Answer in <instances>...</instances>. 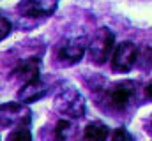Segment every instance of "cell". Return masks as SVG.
I'll use <instances>...</instances> for the list:
<instances>
[{
	"mask_svg": "<svg viewBox=\"0 0 152 141\" xmlns=\"http://www.w3.org/2000/svg\"><path fill=\"white\" fill-rule=\"evenodd\" d=\"M143 97H145V101H149L152 102V79L145 85V90H143Z\"/></svg>",
	"mask_w": 152,
	"mask_h": 141,
	"instance_id": "2e32d148",
	"label": "cell"
},
{
	"mask_svg": "<svg viewBox=\"0 0 152 141\" xmlns=\"http://www.w3.org/2000/svg\"><path fill=\"white\" fill-rule=\"evenodd\" d=\"M115 34L103 27V28H97L96 34L92 35V39L88 41V48H87V53H88V58L92 64L96 65H103L110 55L113 53L115 49Z\"/></svg>",
	"mask_w": 152,
	"mask_h": 141,
	"instance_id": "277c9868",
	"label": "cell"
},
{
	"mask_svg": "<svg viewBox=\"0 0 152 141\" xmlns=\"http://www.w3.org/2000/svg\"><path fill=\"white\" fill-rule=\"evenodd\" d=\"M32 122V111L27 102L12 101L4 102L0 106V124L2 129H12V127H28Z\"/></svg>",
	"mask_w": 152,
	"mask_h": 141,
	"instance_id": "5b68a950",
	"label": "cell"
},
{
	"mask_svg": "<svg viewBox=\"0 0 152 141\" xmlns=\"http://www.w3.org/2000/svg\"><path fill=\"white\" fill-rule=\"evenodd\" d=\"M53 109L71 120H80L85 116V99L76 88H62L55 99H53Z\"/></svg>",
	"mask_w": 152,
	"mask_h": 141,
	"instance_id": "3957f363",
	"label": "cell"
},
{
	"mask_svg": "<svg viewBox=\"0 0 152 141\" xmlns=\"http://www.w3.org/2000/svg\"><path fill=\"white\" fill-rule=\"evenodd\" d=\"M5 141H32V132L27 127H14L7 134Z\"/></svg>",
	"mask_w": 152,
	"mask_h": 141,
	"instance_id": "4fadbf2b",
	"label": "cell"
},
{
	"mask_svg": "<svg viewBox=\"0 0 152 141\" xmlns=\"http://www.w3.org/2000/svg\"><path fill=\"white\" fill-rule=\"evenodd\" d=\"M136 94H138V83L133 79H122L112 83L110 86H103L96 90V104L104 113L117 116L126 113L134 104Z\"/></svg>",
	"mask_w": 152,
	"mask_h": 141,
	"instance_id": "6da1fadb",
	"label": "cell"
},
{
	"mask_svg": "<svg viewBox=\"0 0 152 141\" xmlns=\"http://www.w3.org/2000/svg\"><path fill=\"white\" fill-rule=\"evenodd\" d=\"M87 48H88V44H87V41L83 37L62 39L53 49V65L58 67V69L76 65L83 58Z\"/></svg>",
	"mask_w": 152,
	"mask_h": 141,
	"instance_id": "7a4b0ae2",
	"label": "cell"
},
{
	"mask_svg": "<svg viewBox=\"0 0 152 141\" xmlns=\"http://www.w3.org/2000/svg\"><path fill=\"white\" fill-rule=\"evenodd\" d=\"M136 67L142 70H152V48L142 46L136 51Z\"/></svg>",
	"mask_w": 152,
	"mask_h": 141,
	"instance_id": "7c38bea8",
	"label": "cell"
},
{
	"mask_svg": "<svg viewBox=\"0 0 152 141\" xmlns=\"http://www.w3.org/2000/svg\"><path fill=\"white\" fill-rule=\"evenodd\" d=\"M58 7V0H21L18 4V12L23 21H32L34 25L50 18Z\"/></svg>",
	"mask_w": 152,
	"mask_h": 141,
	"instance_id": "8992f818",
	"label": "cell"
},
{
	"mask_svg": "<svg viewBox=\"0 0 152 141\" xmlns=\"http://www.w3.org/2000/svg\"><path fill=\"white\" fill-rule=\"evenodd\" d=\"M136 51L138 48L131 41H124L115 48L112 55V70L113 72H129L136 67Z\"/></svg>",
	"mask_w": 152,
	"mask_h": 141,
	"instance_id": "52a82bcc",
	"label": "cell"
},
{
	"mask_svg": "<svg viewBox=\"0 0 152 141\" xmlns=\"http://www.w3.org/2000/svg\"><path fill=\"white\" fill-rule=\"evenodd\" d=\"M53 132H55V140H57V141H69L76 134L75 120H71V118H66V116H64L62 120H58V122H57V125H55Z\"/></svg>",
	"mask_w": 152,
	"mask_h": 141,
	"instance_id": "8fae6325",
	"label": "cell"
},
{
	"mask_svg": "<svg viewBox=\"0 0 152 141\" xmlns=\"http://www.w3.org/2000/svg\"><path fill=\"white\" fill-rule=\"evenodd\" d=\"M108 136H110L108 125L99 122V120H96V122H90L83 129V134H81L80 141H106Z\"/></svg>",
	"mask_w": 152,
	"mask_h": 141,
	"instance_id": "30bf717a",
	"label": "cell"
},
{
	"mask_svg": "<svg viewBox=\"0 0 152 141\" xmlns=\"http://www.w3.org/2000/svg\"><path fill=\"white\" fill-rule=\"evenodd\" d=\"M0 27H2V30H0V39L4 41L7 35L11 34V21H9L5 16H2V18H0Z\"/></svg>",
	"mask_w": 152,
	"mask_h": 141,
	"instance_id": "9a60e30c",
	"label": "cell"
},
{
	"mask_svg": "<svg viewBox=\"0 0 152 141\" xmlns=\"http://www.w3.org/2000/svg\"><path fill=\"white\" fill-rule=\"evenodd\" d=\"M143 129H145V132H147L149 136H152V115L143 122Z\"/></svg>",
	"mask_w": 152,
	"mask_h": 141,
	"instance_id": "e0dca14e",
	"label": "cell"
},
{
	"mask_svg": "<svg viewBox=\"0 0 152 141\" xmlns=\"http://www.w3.org/2000/svg\"><path fill=\"white\" fill-rule=\"evenodd\" d=\"M39 70H41V69H39L37 58H34V57L25 58V60H21L14 69L9 72L7 81H9V83H12V85H16V86H25L27 83L34 81L36 78L41 76V74H39Z\"/></svg>",
	"mask_w": 152,
	"mask_h": 141,
	"instance_id": "ba28073f",
	"label": "cell"
},
{
	"mask_svg": "<svg viewBox=\"0 0 152 141\" xmlns=\"http://www.w3.org/2000/svg\"><path fill=\"white\" fill-rule=\"evenodd\" d=\"M51 88H53V81H51L50 78L39 76L34 81H30V83H27L25 86L20 88V92H18V101L27 102V104H28V102H37V101H41L42 97H46V95L51 92Z\"/></svg>",
	"mask_w": 152,
	"mask_h": 141,
	"instance_id": "9c48e42d",
	"label": "cell"
},
{
	"mask_svg": "<svg viewBox=\"0 0 152 141\" xmlns=\"http://www.w3.org/2000/svg\"><path fill=\"white\" fill-rule=\"evenodd\" d=\"M110 141H134V138L131 136V132L124 127H118L112 132V140Z\"/></svg>",
	"mask_w": 152,
	"mask_h": 141,
	"instance_id": "5bb4252c",
	"label": "cell"
}]
</instances>
